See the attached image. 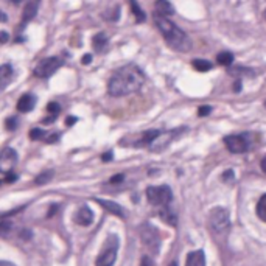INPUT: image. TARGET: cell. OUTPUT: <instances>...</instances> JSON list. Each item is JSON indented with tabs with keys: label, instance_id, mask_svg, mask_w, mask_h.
<instances>
[{
	"label": "cell",
	"instance_id": "obj_1",
	"mask_svg": "<svg viewBox=\"0 0 266 266\" xmlns=\"http://www.w3.org/2000/svg\"><path fill=\"white\" fill-rule=\"evenodd\" d=\"M145 83V75L136 64L119 67L107 81V94L110 97H126L137 92Z\"/></svg>",
	"mask_w": 266,
	"mask_h": 266
},
{
	"label": "cell",
	"instance_id": "obj_2",
	"mask_svg": "<svg viewBox=\"0 0 266 266\" xmlns=\"http://www.w3.org/2000/svg\"><path fill=\"white\" fill-rule=\"evenodd\" d=\"M154 22H156L159 31L162 33L165 42L171 49H174L176 52H188L190 50L192 42H190L188 36L176 24H173L168 17L154 14Z\"/></svg>",
	"mask_w": 266,
	"mask_h": 266
},
{
	"label": "cell",
	"instance_id": "obj_3",
	"mask_svg": "<svg viewBox=\"0 0 266 266\" xmlns=\"http://www.w3.org/2000/svg\"><path fill=\"white\" fill-rule=\"evenodd\" d=\"M119 237L116 234H112L106 238L104 246L101 249V252L98 254L97 258V266H112L117 260V254H119Z\"/></svg>",
	"mask_w": 266,
	"mask_h": 266
},
{
	"label": "cell",
	"instance_id": "obj_4",
	"mask_svg": "<svg viewBox=\"0 0 266 266\" xmlns=\"http://www.w3.org/2000/svg\"><path fill=\"white\" fill-rule=\"evenodd\" d=\"M146 198H148L149 204L164 207L171 203L173 193L168 185H151L146 188Z\"/></svg>",
	"mask_w": 266,
	"mask_h": 266
},
{
	"label": "cell",
	"instance_id": "obj_5",
	"mask_svg": "<svg viewBox=\"0 0 266 266\" xmlns=\"http://www.w3.org/2000/svg\"><path fill=\"white\" fill-rule=\"evenodd\" d=\"M209 221H210V227L218 234H226L227 231L231 229L229 212H227L226 209H223V207H215L210 212Z\"/></svg>",
	"mask_w": 266,
	"mask_h": 266
},
{
	"label": "cell",
	"instance_id": "obj_6",
	"mask_svg": "<svg viewBox=\"0 0 266 266\" xmlns=\"http://www.w3.org/2000/svg\"><path fill=\"white\" fill-rule=\"evenodd\" d=\"M62 61L56 56H52V58H46L42 61L37 62V65L34 67V75L37 78H42V80H47L50 78L52 75H55L61 67H62Z\"/></svg>",
	"mask_w": 266,
	"mask_h": 266
},
{
	"label": "cell",
	"instance_id": "obj_7",
	"mask_svg": "<svg viewBox=\"0 0 266 266\" xmlns=\"http://www.w3.org/2000/svg\"><path fill=\"white\" fill-rule=\"evenodd\" d=\"M224 145L227 146V149L234 154H241L246 153L251 146L249 137L246 134H232L224 137Z\"/></svg>",
	"mask_w": 266,
	"mask_h": 266
},
{
	"label": "cell",
	"instance_id": "obj_8",
	"mask_svg": "<svg viewBox=\"0 0 266 266\" xmlns=\"http://www.w3.org/2000/svg\"><path fill=\"white\" fill-rule=\"evenodd\" d=\"M140 235H142V241L145 243V246H148L151 251L158 252L159 251V234L151 224H143L140 229Z\"/></svg>",
	"mask_w": 266,
	"mask_h": 266
},
{
	"label": "cell",
	"instance_id": "obj_9",
	"mask_svg": "<svg viewBox=\"0 0 266 266\" xmlns=\"http://www.w3.org/2000/svg\"><path fill=\"white\" fill-rule=\"evenodd\" d=\"M17 164V153L13 148H5L2 153H0V173L8 174L13 173V168Z\"/></svg>",
	"mask_w": 266,
	"mask_h": 266
},
{
	"label": "cell",
	"instance_id": "obj_10",
	"mask_svg": "<svg viewBox=\"0 0 266 266\" xmlns=\"http://www.w3.org/2000/svg\"><path fill=\"white\" fill-rule=\"evenodd\" d=\"M37 8H39V0H25V7H24V13H22V25L28 24L31 19H34Z\"/></svg>",
	"mask_w": 266,
	"mask_h": 266
},
{
	"label": "cell",
	"instance_id": "obj_11",
	"mask_svg": "<svg viewBox=\"0 0 266 266\" xmlns=\"http://www.w3.org/2000/svg\"><path fill=\"white\" fill-rule=\"evenodd\" d=\"M75 223L78 226H83V227H87L94 223V212L87 207V206H83L77 215H75Z\"/></svg>",
	"mask_w": 266,
	"mask_h": 266
},
{
	"label": "cell",
	"instance_id": "obj_12",
	"mask_svg": "<svg viewBox=\"0 0 266 266\" xmlns=\"http://www.w3.org/2000/svg\"><path fill=\"white\" fill-rule=\"evenodd\" d=\"M22 209H24V207H19V209H16V210H13V212L5 213L2 218H0V237H2V238H8L10 234H11V231H13V223H11L10 219H7V216H11V215L17 213V212H20Z\"/></svg>",
	"mask_w": 266,
	"mask_h": 266
},
{
	"label": "cell",
	"instance_id": "obj_13",
	"mask_svg": "<svg viewBox=\"0 0 266 266\" xmlns=\"http://www.w3.org/2000/svg\"><path fill=\"white\" fill-rule=\"evenodd\" d=\"M13 77H14V70H13L11 64L0 65V92L13 81Z\"/></svg>",
	"mask_w": 266,
	"mask_h": 266
},
{
	"label": "cell",
	"instance_id": "obj_14",
	"mask_svg": "<svg viewBox=\"0 0 266 266\" xmlns=\"http://www.w3.org/2000/svg\"><path fill=\"white\" fill-rule=\"evenodd\" d=\"M95 203H98L103 209H106V210H107L109 213H112V215H117V216H120V218L125 216V210H123L122 206L117 204V203L107 201V199H100V198H95Z\"/></svg>",
	"mask_w": 266,
	"mask_h": 266
},
{
	"label": "cell",
	"instance_id": "obj_15",
	"mask_svg": "<svg viewBox=\"0 0 266 266\" xmlns=\"http://www.w3.org/2000/svg\"><path fill=\"white\" fill-rule=\"evenodd\" d=\"M36 106V97L33 94H25L17 101V110L19 112H31Z\"/></svg>",
	"mask_w": 266,
	"mask_h": 266
},
{
	"label": "cell",
	"instance_id": "obj_16",
	"mask_svg": "<svg viewBox=\"0 0 266 266\" xmlns=\"http://www.w3.org/2000/svg\"><path fill=\"white\" fill-rule=\"evenodd\" d=\"M154 11H156L154 14L164 16V17H168V16L174 14V8H173V5L168 2V0H156Z\"/></svg>",
	"mask_w": 266,
	"mask_h": 266
},
{
	"label": "cell",
	"instance_id": "obj_17",
	"mask_svg": "<svg viewBox=\"0 0 266 266\" xmlns=\"http://www.w3.org/2000/svg\"><path fill=\"white\" fill-rule=\"evenodd\" d=\"M185 266H206V255L203 251H193L187 255Z\"/></svg>",
	"mask_w": 266,
	"mask_h": 266
},
{
	"label": "cell",
	"instance_id": "obj_18",
	"mask_svg": "<svg viewBox=\"0 0 266 266\" xmlns=\"http://www.w3.org/2000/svg\"><path fill=\"white\" fill-rule=\"evenodd\" d=\"M92 47L97 50V52H104L106 47H107V37L104 33H98L94 36V41H92Z\"/></svg>",
	"mask_w": 266,
	"mask_h": 266
},
{
	"label": "cell",
	"instance_id": "obj_19",
	"mask_svg": "<svg viewBox=\"0 0 266 266\" xmlns=\"http://www.w3.org/2000/svg\"><path fill=\"white\" fill-rule=\"evenodd\" d=\"M159 134H161V131H158V129H149V131H146V132L142 134V137L137 142V145H151V143L156 140V137Z\"/></svg>",
	"mask_w": 266,
	"mask_h": 266
},
{
	"label": "cell",
	"instance_id": "obj_20",
	"mask_svg": "<svg viewBox=\"0 0 266 266\" xmlns=\"http://www.w3.org/2000/svg\"><path fill=\"white\" fill-rule=\"evenodd\" d=\"M216 61H218L219 65L227 67V65H231V64L234 62V55H232L231 52H221V53H218Z\"/></svg>",
	"mask_w": 266,
	"mask_h": 266
},
{
	"label": "cell",
	"instance_id": "obj_21",
	"mask_svg": "<svg viewBox=\"0 0 266 266\" xmlns=\"http://www.w3.org/2000/svg\"><path fill=\"white\" fill-rule=\"evenodd\" d=\"M192 65L198 72H209L212 69V62L207 59H195V61H192Z\"/></svg>",
	"mask_w": 266,
	"mask_h": 266
},
{
	"label": "cell",
	"instance_id": "obj_22",
	"mask_svg": "<svg viewBox=\"0 0 266 266\" xmlns=\"http://www.w3.org/2000/svg\"><path fill=\"white\" fill-rule=\"evenodd\" d=\"M161 218H162L165 223L171 224V226H176V223H178V221H176V215L170 212L168 206H164V207H162V210H161Z\"/></svg>",
	"mask_w": 266,
	"mask_h": 266
},
{
	"label": "cell",
	"instance_id": "obj_23",
	"mask_svg": "<svg viewBox=\"0 0 266 266\" xmlns=\"http://www.w3.org/2000/svg\"><path fill=\"white\" fill-rule=\"evenodd\" d=\"M257 215L261 221L266 223V193L258 199L257 203Z\"/></svg>",
	"mask_w": 266,
	"mask_h": 266
},
{
	"label": "cell",
	"instance_id": "obj_24",
	"mask_svg": "<svg viewBox=\"0 0 266 266\" xmlns=\"http://www.w3.org/2000/svg\"><path fill=\"white\" fill-rule=\"evenodd\" d=\"M129 4H131V8H132V13L137 19V22H143L145 20V13L140 10V7L137 5V0H129Z\"/></svg>",
	"mask_w": 266,
	"mask_h": 266
},
{
	"label": "cell",
	"instance_id": "obj_25",
	"mask_svg": "<svg viewBox=\"0 0 266 266\" xmlns=\"http://www.w3.org/2000/svg\"><path fill=\"white\" fill-rule=\"evenodd\" d=\"M47 112H49V114H52L50 122H53V120L58 117V114L61 112V106H59V103H56V101L49 103V104H47Z\"/></svg>",
	"mask_w": 266,
	"mask_h": 266
},
{
	"label": "cell",
	"instance_id": "obj_26",
	"mask_svg": "<svg viewBox=\"0 0 266 266\" xmlns=\"http://www.w3.org/2000/svg\"><path fill=\"white\" fill-rule=\"evenodd\" d=\"M52 178H53V171H44V173H41L39 176H37V178L34 179V182H36L37 185H44V184H47Z\"/></svg>",
	"mask_w": 266,
	"mask_h": 266
},
{
	"label": "cell",
	"instance_id": "obj_27",
	"mask_svg": "<svg viewBox=\"0 0 266 266\" xmlns=\"http://www.w3.org/2000/svg\"><path fill=\"white\" fill-rule=\"evenodd\" d=\"M46 137V131L41 129V128H33L30 131V139L31 140H42Z\"/></svg>",
	"mask_w": 266,
	"mask_h": 266
},
{
	"label": "cell",
	"instance_id": "obj_28",
	"mask_svg": "<svg viewBox=\"0 0 266 266\" xmlns=\"http://www.w3.org/2000/svg\"><path fill=\"white\" fill-rule=\"evenodd\" d=\"M17 123H19V122H17V117H10V119L7 120L5 125H7V129H8V131H14V129L17 128Z\"/></svg>",
	"mask_w": 266,
	"mask_h": 266
},
{
	"label": "cell",
	"instance_id": "obj_29",
	"mask_svg": "<svg viewBox=\"0 0 266 266\" xmlns=\"http://www.w3.org/2000/svg\"><path fill=\"white\" fill-rule=\"evenodd\" d=\"M210 112H212V106H201L198 109V116L199 117H206V116H209Z\"/></svg>",
	"mask_w": 266,
	"mask_h": 266
},
{
	"label": "cell",
	"instance_id": "obj_30",
	"mask_svg": "<svg viewBox=\"0 0 266 266\" xmlns=\"http://www.w3.org/2000/svg\"><path fill=\"white\" fill-rule=\"evenodd\" d=\"M140 266H154V263H153V260H151L148 255H143L142 260H140Z\"/></svg>",
	"mask_w": 266,
	"mask_h": 266
},
{
	"label": "cell",
	"instance_id": "obj_31",
	"mask_svg": "<svg viewBox=\"0 0 266 266\" xmlns=\"http://www.w3.org/2000/svg\"><path fill=\"white\" fill-rule=\"evenodd\" d=\"M123 179H125V174H117V176L110 178L109 182H110V184H119V182H122Z\"/></svg>",
	"mask_w": 266,
	"mask_h": 266
},
{
	"label": "cell",
	"instance_id": "obj_32",
	"mask_svg": "<svg viewBox=\"0 0 266 266\" xmlns=\"http://www.w3.org/2000/svg\"><path fill=\"white\" fill-rule=\"evenodd\" d=\"M104 162H109V161H112L114 159V153H112V151H107V153H104L103 154V158H101Z\"/></svg>",
	"mask_w": 266,
	"mask_h": 266
},
{
	"label": "cell",
	"instance_id": "obj_33",
	"mask_svg": "<svg viewBox=\"0 0 266 266\" xmlns=\"http://www.w3.org/2000/svg\"><path fill=\"white\" fill-rule=\"evenodd\" d=\"M5 176H7L5 181L10 182V184H11V182H16V179H17V174H14V173H8V174H5Z\"/></svg>",
	"mask_w": 266,
	"mask_h": 266
},
{
	"label": "cell",
	"instance_id": "obj_34",
	"mask_svg": "<svg viewBox=\"0 0 266 266\" xmlns=\"http://www.w3.org/2000/svg\"><path fill=\"white\" fill-rule=\"evenodd\" d=\"M8 33L7 31H2V33H0V42H2V44H5V42H8Z\"/></svg>",
	"mask_w": 266,
	"mask_h": 266
},
{
	"label": "cell",
	"instance_id": "obj_35",
	"mask_svg": "<svg viewBox=\"0 0 266 266\" xmlns=\"http://www.w3.org/2000/svg\"><path fill=\"white\" fill-rule=\"evenodd\" d=\"M77 122H78V119H77V117H72V116H70V117H67L65 125H67V126H72V125H75Z\"/></svg>",
	"mask_w": 266,
	"mask_h": 266
},
{
	"label": "cell",
	"instance_id": "obj_36",
	"mask_svg": "<svg viewBox=\"0 0 266 266\" xmlns=\"http://www.w3.org/2000/svg\"><path fill=\"white\" fill-rule=\"evenodd\" d=\"M223 179L227 181V179H234V171L232 170H227L224 174H223Z\"/></svg>",
	"mask_w": 266,
	"mask_h": 266
},
{
	"label": "cell",
	"instance_id": "obj_37",
	"mask_svg": "<svg viewBox=\"0 0 266 266\" xmlns=\"http://www.w3.org/2000/svg\"><path fill=\"white\" fill-rule=\"evenodd\" d=\"M81 62H83L84 65L91 64V62H92V55H84V56H83V59H81Z\"/></svg>",
	"mask_w": 266,
	"mask_h": 266
},
{
	"label": "cell",
	"instance_id": "obj_38",
	"mask_svg": "<svg viewBox=\"0 0 266 266\" xmlns=\"http://www.w3.org/2000/svg\"><path fill=\"white\" fill-rule=\"evenodd\" d=\"M20 237H22V238H25V240H30V238H31V232H30L28 229H24V231H22V234H20Z\"/></svg>",
	"mask_w": 266,
	"mask_h": 266
},
{
	"label": "cell",
	"instance_id": "obj_39",
	"mask_svg": "<svg viewBox=\"0 0 266 266\" xmlns=\"http://www.w3.org/2000/svg\"><path fill=\"white\" fill-rule=\"evenodd\" d=\"M260 167H261V171L266 174V158L264 159H261V162H260Z\"/></svg>",
	"mask_w": 266,
	"mask_h": 266
},
{
	"label": "cell",
	"instance_id": "obj_40",
	"mask_svg": "<svg viewBox=\"0 0 266 266\" xmlns=\"http://www.w3.org/2000/svg\"><path fill=\"white\" fill-rule=\"evenodd\" d=\"M0 266H16L11 261H5V260H0Z\"/></svg>",
	"mask_w": 266,
	"mask_h": 266
},
{
	"label": "cell",
	"instance_id": "obj_41",
	"mask_svg": "<svg viewBox=\"0 0 266 266\" xmlns=\"http://www.w3.org/2000/svg\"><path fill=\"white\" fill-rule=\"evenodd\" d=\"M8 4H13V5H19V4H22V2H25V0H7Z\"/></svg>",
	"mask_w": 266,
	"mask_h": 266
},
{
	"label": "cell",
	"instance_id": "obj_42",
	"mask_svg": "<svg viewBox=\"0 0 266 266\" xmlns=\"http://www.w3.org/2000/svg\"><path fill=\"white\" fill-rule=\"evenodd\" d=\"M58 140V134H53V136H50L49 139H47V142L50 143V142H56Z\"/></svg>",
	"mask_w": 266,
	"mask_h": 266
},
{
	"label": "cell",
	"instance_id": "obj_43",
	"mask_svg": "<svg viewBox=\"0 0 266 266\" xmlns=\"http://www.w3.org/2000/svg\"><path fill=\"white\" fill-rule=\"evenodd\" d=\"M240 89H241V81H237V83H235V89H234V91H235V92H240Z\"/></svg>",
	"mask_w": 266,
	"mask_h": 266
},
{
	"label": "cell",
	"instance_id": "obj_44",
	"mask_svg": "<svg viewBox=\"0 0 266 266\" xmlns=\"http://www.w3.org/2000/svg\"><path fill=\"white\" fill-rule=\"evenodd\" d=\"M0 22H7V16L2 11H0Z\"/></svg>",
	"mask_w": 266,
	"mask_h": 266
},
{
	"label": "cell",
	"instance_id": "obj_45",
	"mask_svg": "<svg viewBox=\"0 0 266 266\" xmlns=\"http://www.w3.org/2000/svg\"><path fill=\"white\" fill-rule=\"evenodd\" d=\"M170 266H178V263H176V261H171V263H170Z\"/></svg>",
	"mask_w": 266,
	"mask_h": 266
},
{
	"label": "cell",
	"instance_id": "obj_46",
	"mask_svg": "<svg viewBox=\"0 0 266 266\" xmlns=\"http://www.w3.org/2000/svg\"><path fill=\"white\" fill-rule=\"evenodd\" d=\"M264 107H266V101H264Z\"/></svg>",
	"mask_w": 266,
	"mask_h": 266
},
{
	"label": "cell",
	"instance_id": "obj_47",
	"mask_svg": "<svg viewBox=\"0 0 266 266\" xmlns=\"http://www.w3.org/2000/svg\"><path fill=\"white\" fill-rule=\"evenodd\" d=\"M264 17H266V11H264Z\"/></svg>",
	"mask_w": 266,
	"mask_h": 266
},
{
	"label": "cell",
	"instance_id": "obj_48",
	"mask_svg": "<svg viewBox=\"0 0 266 266\" xmlns=\"http://www.w3.org/2000/svg\"><path fill=\"white\" fill-rule=\"evenodd\" d=\"M0 216H2V215H0Z\"/></svg>",
	"mask_w": 266,
	"mask_h": 266
}]
</instances>
